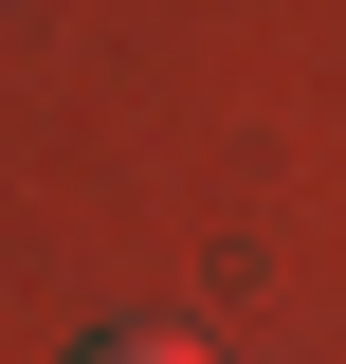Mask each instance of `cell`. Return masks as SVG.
Wrapping results in <instances>:
<instances>
[{"label":"cell","mask_w":346,"mask_h":364,"mask_svg":"<svg viewBox=\"0 0 346 364\" xmlns=\"http://www.w3.org/2000/svg\"><path fill=\"white\" fill-rule=\"evenodd\" d=\"M73 364H201L182 328H110V346H73Z\"/></svg>","instance_id":"6da1fadb"}]
</instances>
